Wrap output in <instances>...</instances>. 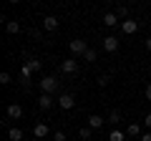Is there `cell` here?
I'll list each match as a JSON object with an SVG mask.
<instances>
[{"mask_svg": "<svg viewBox=\"0 0 151 141\" xmlns=\"http://www.w3.org/2000/svg\"><path fill=\"white\" fill-rule=\"evenodd\" d=\"M108 83H111V76H101V78H98V86H101V88H106Z\"/></svg>", "mask_w": 151, "mask_h": 141, "instance_id": "obj_22", "label": "cell"}, {"mask_svg": "<svg viewBox=\"0 0 151 141\" xmlns=\"http://www.w3.org/2000/svg\"><path fill=\"white\" fill-rule=\"evenodd\" d=\"M60 70H63V73H76V70H78V58H68V60H63V63H60Z\"/></svg>", "mask_w": 151, "mask_h": 141, "instance_id": "obj_5", "label": "cell"}, {"mask_svg": "<svg viewBox=\"0 0 151 141\" xmlns=\"http://www.w3.org/2000/svg\"><path fill=\"white\" fill-rule=\"evenodd\" d=\"M144 126H146V129H151V114H146V119H144Z\"/></svg>", "mask_w": 151, "mask_h": 141, "instance_id": "obj_26", "label": "cell"}, {"mask_svg": "<svg viewBox=\"0 0 151 141\" xmlns=\"http://www.w3.org/2000/svg\"><path fill=\"white\" fill-rule=\"evenodd\" d=\"M38 83H40V93H48V96H53V93L60 88V81L55 76H45V78H40Z\"/></svg>", "mask_w": 151, "mask_h": 141, "instance_id": "obj_1", "label": "cell"}, {"mask_svg": "<svg viewBox=\"0 0 151 141\" xmlns=\"http://www.w3.org/2000/svg\"><path fill=\"white\" fill-rule=\"evenodd\" d=\"M25 65H28L30 70H40V60H38V58H30V60H25Z\"/></svg>", "mask_w": 151, "mask_h": 141, "instance_id": "obj_19", "label": "cell"}, {"mask_svg": "<svg viewBox=\"0 0 151 141\" xmlns=\"http://www.w3.org/2000/svg\"><path fill=\"white\" fill-rule=\"evenodd\" d=\"M116 15H119V18H126V15H129V8H126V5H119V8H116Z\"/></svg>", "mask_w": 151, "mask_h": 141, "instance_id": "obj_20", "label": "cell"}, {"mask_svg": "<svg viewBox=\"0 0 151 141\" xmlns=\"http://www.w3.org/2000/svg\"><path fill=\"white\" fill-rule=\"evenodd\" d=\"M43 141H45V139H43Z\"/></svg>", "mask_w": 151, "mask_h": 141, "instance_id": "obj_30", "label": "cell"}, {"mask_svg": "<svg viewBox=\"0 0 151 141\" xmlns=\"http://www.w3.org/2000/svg\"><path fill=\"white\" fill-rule=\"evenodd\" d=\"M116 23H119V15H116V13H106V15H103V25L106 28H113Z\"/></svg>", "mask_w": 151, "mask_h": 141, "instance_id": "obj_12", "label": "cell"}, {"mask_svg": "<svg viewBox=\"0 0 151 141\" xmlns=\"http://www.w3.org/2000/svg\"><path fill=\"white\" fill-rule=\"evenodd\" d=\"M53 101H55V98L48 96V93H40V96H38V106H40V109H50Z\"/></svg>", "mask_w": 151, "mask_h": 141, "instance_id": "obj_10", "label": "cell"}, {"mask_svg": "<svg viewBox=\"0 0 151 141\" xmlns=\"http://www.w3.org/2000/svg\"><path fill=\"white\" fill-rule=\"evenodd\" d=\"M5 114H8V119H20V116H23V109L18 106V103H10Z\"/></svg>", "mask_w": 151, "mask_h": 141, "instance_id": "obj_11", "label": "cell"}, {"mask_svg": "<svg viewBox=\"0 0 151 141\" xmlns=\"http://www.w3.org/2000/svg\"><path fill=\"white\" fill-rule=\"evenodd\" d=\"M121 30H124V33H126V35H134V33H136V30H139V23H136V20H134V18H126V20H124V23H121Z\"/></svg>", "mask_w": 151, "mask_h": 141, "instance_id": "obj_4", "label": "cell"}, {"mask_svg": "<svg viewBox=\"0 0 151 141\" xmlns=\"http://www.w3.org/2000/svg\"><path fill=\"white\" fill-rule=\"evenodd\" d=\"M126 134H129V136H144V134H141V126H139V124H131L129 129H126Z\"/></svg>", "mask_w": 151, "mask_h": 141, "instance_id": "obj_16", "label": "cell"}, {"mask_svg": "<svg viewBox=\"0 0 151 141\" xmlns=\"http://www.w3.org/2000/svg\"><path fill=\"white\" fill-rule=\"evenodd\" d=\"M108 141H126V134L119 131V129H113L111 134H108Z\"/></svg>", "mask_w": 151, "mask_h": 141, "instance_id": "obj_14", "label": "cell"}, {"mask_svg": "<svg viewBox=\"0 0 151 141\" xmlns=\"http://www.w3.org/2000/svg\"><path fill=\"white\" fill-rule=\"evenodd\" d=\"M103 50H108V53L119 50V40H116V35H106V38H103Z\"/></svg>", "mask_w": 151, "mask_h": 141, "instance_id": "obj_6", "label": "cell"}, {"mask_svg": "<svg viewBox=\"0 0 151 141\" xmlns=\"http://www.w3.org/2000/svg\"><path fill=\"white\" fill-rule=\"evenodd\" d=\"M8 139H10V141H20L23 139V131L13 126V129H8Z\"/></svg>", "mask_w": 151, "mask_h": 141, "instance_id": "obj_15", "label": "cell"}, {"mask_svg": "<svg viewBox=\"0 0 151 141\" xmlns=\"http://www.w3.org/2000/svg\"><path fill=\"white\" fill-rule=\"evenodd\" d=\"M30 73H33V70L28 68L25 63H23V68H20V78H23V83H28V81H30Z\"/></svg>", "mask_w": 151, "mask_h": 141, "instance_id": "obj_17", "label": "cell"}, {"mask_svg": "<svg viewBox=\"0 0 151 141\" xmlns=\"http://www.w3.org/2000/svg\"><path fill=\"white\" fill-rule=\"evenodd\" d=\"M83 58H86V60H96V50H93V48H88V50H86V55H83Z\"/></svg>", "mask_w": 151, "mask_h": 141, "instance_id": "obj_24", "label": "cell"}, {"mask_svg": "<svg viewBox=\"0 0 151 141\" xmlns=\"http://www.w3.org/2000/svg\"><path fill=\"white\" fill-rule=\"evenodd\" d=\"M5 30L10 33V35H15V33H20V23H18V20H8L5 23Z\"/></svg>", "mask_w": 151, "mask_h": 141, "instance_id": "obj_13", "label": "cell"}, {"mask_svg": "<svg viewBox=\"0 0 151 141\" xmlns=\"http://www.w3.org/2000/svg\"><path fill=\"white\" fill-rule=\"evenodd\" d=\"M106 121H108V124H113V126H116V124H119V121H121V114H119V111H111Z\"/></svg>", "mask_w": 151, "mask_h": 141, "instance_id": "obj_18", "label": "cell"}, {"mask_svg": "<svg viewBox=\"0 0 151 141\" xmlns=\"http://www.w3.org/2000/svg\"><path fill=\"white\" fill-rule=\"evenodd\" d=\"M141 141H151V131H146V134L141 136Z\"/></svg>", "mask_w": 151, "mask_h": 141, "instance_id": "obj_28", "label": "cell"}, {"mask_svg": "<svg viewBox=\"0 0 151 141\" xmlns=\"http://www.w3.org/2000/svg\"><path fill=\"white\" fill-rule=\"evenodd\" d=\"M146 101H151V83L146 86Z\"/></svg>", "mask_w": 151, "mask_h": 141, "instance_id": "obj_27", "label": "cell"}, {"mask_svg": "<svg viewBox=\"0 0 151 141\" xmlns=\"http://www.w3.org/2000/svg\"><path fill=\"white\" fill-rule=\"evenodd\" d=\"M103 124H106V119H103V116H98V114H93L91 119H88V129H96V131H98Z\"/></svg>", "mask_w": 151, "mask_h": 141, "instance_id": "obj_9", "label": "cell"}, {"mask_svg": "<svg viewBox=\"0 0 151 141\" xmlns=\"http://www.w3.org/2000/svg\"><path fill=\"white\" fill-rule=\"evenodd\" d=\"M33 136H35L38 141H43L45 136H48V124H35L33 126Z\"/></svg>", "mask_w": 151, "mask_h": 141, "instance_id": "obj_7", "label": "cell"}, {"mask_svg": "<svg viewBox=\"0 0 151 141\" xmlns=\"http://www.w3.org/2000/svg\"><path fill=\"white\" fill-rule=\"evenodd\" d=\"M43 28H45V30H50V33L58 30V18H55V15H45L43 18Z\"/></svg>", "mask_w": 151, "mask_h": 141, "instance_id": "obj_8", "label": "cell"}, {"mask_svg": "<svg viewBox=\"0 0 151 141\" xmlns=\"http://www.w3.org/2000/svg\"><path fill=\"white\" fill-rule=\"evenodd\" d=\"M0 83H3V86H8V83H10V73H5V70H3V73H0Z\"/></svg>", "mask_w": 151, "mask_h": 141, "instance_id": "obj_23", "label": "cell"}, {"mask_svg": "<svg viewBox=\"0 0 151 141\" xmlns=\"http://www.w3.org/2000/svg\"><path fill=\"white\" fill-rule=\"evenodd\" d=\"M91 131H93V129H88V126H83V129L78 131V134H81V139H91Z\"/></svg>", "mask_w": 151, "mask_h": 141, "instance_id": "obj_21", "label": "cell"}, {"mask_svg": "<svg viewBox=\"0 0 151 141\" xmlns=\"http://www.w3.org/2000/svg\"><path fill=\"white\" fill-rule=\"evenodd\" d=\"M146 50H151V38H146Z\"/></svg>", "mask_w": 151, "mask_h": 141, "instance_id": "obj_29", "label": "cell"}, {"mask_svg": "<svg viewBox=\"0 0 151 141\" xmlns=\"http://www.w3.org/2000/svg\"><path fill=\"white\" fill-rule=\"evenodd\" d=\"M53 141H65V134H63V131H55V134H53Z\"/></svg>", "mask_w": 151, "mask_h": 141, "instance_id": "obj_25", "label": "cell"}, {"mask_svg": "<svg viewBox=\"0 0 151 141\" xmlns=\"http://www.w3.org/2000/svg\"><path fill=\"white\" fill-rule=\"evenodd\" d=\"M68 48H70V53H73V58H78V55H86V50H88V43L83 38H73L68 43Z\"/></svg>", "mask_w": 151, "mask_h": 141, "instance_id": "obj_2", "label": "cell"}, {"mask_svg": "<svg viewBox=\"0 0 151 141\" xmlns=\"http://www.w3.org/2000/svg\"><path fill=\"white\" fill-rule=\"evenodd\" d=\"M58 106H60L63 111H70V109L76 106V98L70 96V93H60V96H58Z\"/></svg>", "mask_w": 151, "mask_h": 141, "instance_id": "obj_3", "label": "cell"}]
</instances>
